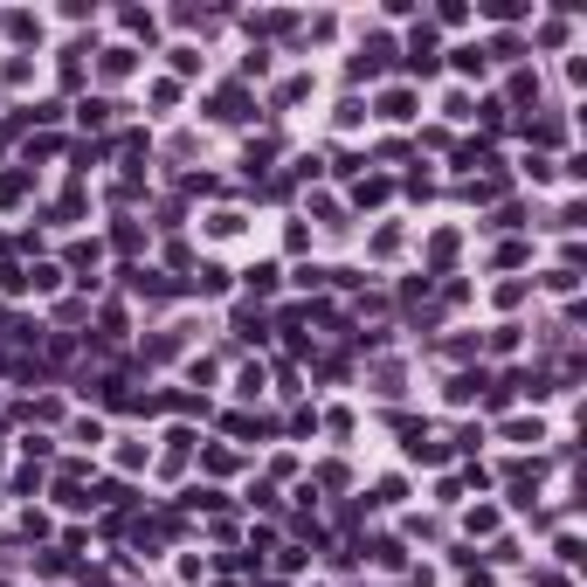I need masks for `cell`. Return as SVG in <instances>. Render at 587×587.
Listing matches in <instances>:
<instances>
[{"label":"cell","instance_id":"2","mask_svg":"<svg viewBox=\"0 0 587 587\" xmlns=\"http://www.w3.org/2000/svg\"><path fill=\"white\" fill-rule=\"evenodd\" d=\"M214 118H221V125H242V118H249V90H221V97H214Z\"/></svg>","mask_w":587,"mask_h":587},{"label":"cell","instance_id":"14","mask_svg":"<svg viewBox=\"0 0 587 587\" xmlns=\"http://www.w3.org/2000/svg\"><path fill=\"white\" fill-rule=\"evenodd\" d=\"M387 194H394V187H387V180H374V173H367V180H360V208H380V201H387Z\"/></svg>","mask_w":587,"mask_h":587},{"label":"cell","instance_id":"6","mask_svg":"<svg viewBox=\"0 0 587 587\" xmlns=\"http://www.w3.org/2000/svg\"><path fill=\"white\" fill-rule=\"evenodd\" d=\"M173 284H166L160 269H132V297H166Z\"/></svg>","mask_w":587,"mask_h":587},{"label":"cell","instance_id":"18","mask_svg":"<svg viewBox=\"0 0 587 587\" xmlns=\"http://www.w3.org/2000/svg\"><path fill=\"white\" fill-rule=\"evenodd\" d=\"M297 97H311V77H291L284 90H277V104H297Z\"/></svg>","mask_w":587,"mask_h":587},{"label":"cell","instance_id":"15","mask_svg":"<svg viewBox=\"0 0 587 587\" xmlns=\"http://www.w3.org/2000/svg\"><path fill=\"white\" fill-rule=\"evenodd\" d=\"M470 533H484V539L498 533V505H477V511H470Z\"/></svg>","mask_w":587,"mask_h":587},{"label":"cell","instance_id":"23","mask_svg":"<svg viewBox=\"0 0 587 587\" xmlns=\"http://www.w3.org/2000/svg\"><path fill=\"white\" fill-rule=\"evenodd\" d=\"M374 380H380V394H401V367H394V360H380Z\"/></svg>","mask_w":587,"mask_h":587},{"label":"cell","instance_id":"12","mask_svg":"<svg viewBox=\"0 0 587 587\" xmlns=\"http://www.w3.org/2000/svg\"><path fill=\"white\" fill-rule=\"evenodd\" d=\"M525 132H533L539 145H560V138H566V125H560V118H539V125H525Z\"/></svg>","mask_w":587,"mask_h":587},{"label":"cell","instance_id":"4","mask_svg":"<svg viewBox=\"0 0 587 587\" xmlns=\"http://www.w3.org/2000/svg\"><path fill=\"white\" fill-rule=\"evenodd\" d=\"M456 263V228H435L428 236V269H450Z\"/></svg>","mask_w":587,"mask_h":587},{"label":"cell","instance_id":"20","mask_svg":"<svg viewBox=\"0 0 587 587\" xmlns=\"http://www.w3.org/2000/svg\"><path fill=\"white\" fill-rule=\"evenodd\" d=\"M325 435H352V408H332V415H325Z\"/></svg>","mask_w":587,"mask_h":587},{"label":"cell","instance_id":"11","mask_svg":"<svg viewBox=\"0 0 587 587\" xmlns=\"http://www.w3.org/2000/svg\"><path fill=\"white\" fill-rule=\"evenodd\" d=\"M55 284H62V269H55V263H35V269H28V291H55Z\"/></svg>","mask_w":587,"mask_h":587},{"label":"cell","instance_id":"5","mask_svg":"<svg viewBox=\"0 0 587 587\" xmlns=\"http://www.w3.org/2000/svg\"><path fill=\"white\" fill-rule=\"evenodd\" d=\"M97 70H104V83H125V77H132V49H104Z\"/></svg>","mask_w":587,"mask_h":587},{"label":"cell","instance_id":"19","mask_svg":"<svg viewBox=\"0 0 587 587\" xmlns=\"http://www.w3.org/2000/svg\"><path fill=\"white\" fill-rule=\"evenodd\" d=\"M97 256H104L97 242H77V249H70V263H77V269H97Z\"/></svg>","mask_w":587,"mask_h":587},{"label":"cell","instance_id":"21","mask_svg":"<svg viewBox=\"0 0 587 587\" xmlns=\"http://www.w3.org/2000/svg\"><path fill=\"white\" fill-rule=\"evenodd\" d=\"M118 470H145V442H125V450H118Z\"/></svg>","mask_w":587,"mask_h":587},{"label":"cell","instance_id":"24","mask_svg":"<svg viewBox=\"0 0 587 587\" xmlns=\"http://www.w3.org/2000/svg\"><path fill=\"white\" fill-rule=\"evenodd\" d=\"M374 560H380V566H401V560H408V553H401L394 539H374Z\"/></svg>","mask_w":587,"mask_h":587},{"label":"cell","instance_id":"3","mask_svg":"<svg viewBox=\"0 0 587 587\" xmlns=\"http://www.w3.org/2000/svg\"><path fill=\"white\" fill-rule=\"evenodd\" d=\"M484 387H491V374H484V367H477V374H456V380H450V401H456V408H470Z\"/></svg>","mask_w":587,"mask_h":587},{"label":"cell","instance_id":"9","mask_svg":"<svg viewBox=\"0 0 587 587\" xmlns=\"http://www.w3.org/2000/svg\"><path fill=\"white\" fill-rule=\"evenodd\" d=\"M450 62H456V77H484V62H491V55H484V49H456Z\"/></svg>","mask_w":587,"mask_h":587},{"label":"cell","instance_id":"17","mask_svg":"<svg viewBox=\"0 0 587 587\" xmlns=\"http://www.w3.org/2000/svg\"><path fill=\"white\" fill-rule=\"evenodd\" d=\"M505 435H511V442H546V428H539V422H505Z\"/></svg>","mask_w":587,"mask_h":587},{"label":"cell","instance_id":"13","mask_svg":"<svg viewBox=\"0 0 587 587\" xmlns=\"http://www.w3.org/2000/svg\"><path fill=\"white\" fill-rule=\"evenodd\" d=\"M7 35H14V42H35V35H42V21H35V14H7Z\"/></svg>","mask_w":587,"mask_h":587},{"label":"cell","instance_id":"16","mask_svg":"<svg viewBox=\"0 0 587 587\" xmlns=\"http://www.w3.org/2000/svg\"><path fill=\"white\" fill-rule=\"evenodd\" d=\"M249 291H256V297H269V291H277V269H269V263H256V269H249Z\"/></svg>","mask_w":587,"mask_h":587},{"label":"cell","instance_id":"1","mask_svg":"<svg viewBox=\"0 0 587 587\" xmlns=\"http://www.w3.org/2000/svg\"><path fill=\"white\" fill-rule=\"evenodd\" d=\"M387 55H394V42H387V35H374V42H367V49L352 55V83L380 77V70H387Z\"/></svg>","mask_w":587,"mask_h":587},{"label":"cell","instance_id":"7","mask_svg":"<svg viewBox=\"0 0 587 587\" xmlns=\"http://www.w3.org/2000/svg\"><path fill=\"white\" fill-rule=\"evenodd\" d=\"M14 201H28V173H0V208H14Z\"/></svg>","mask_w":587,"mask_h":587},{"label":"cell","instance_id":"8","mask_svg":"<svg viewBox=\"0 0 587 587\" xmlns=\"http://www.w3.org/2000/svg\"><path fill=\"white\" fill-rule=\"evenodd\" d=\"M194 291L221 297V291H228V269H221V263H208V269H201V277H194Z\"/></svg>","mask_w":587,"mask_h":587},{"label":"cell","instance_id":"10","mask_svg":"<svg viewBox=\"0 0 587 587\" xmlns=\"http://www.w3.org/2000/svg\"><path fill=\"white\" fill-rule=\"evenodd\" d=\"M408 111H415V97H408V90H387V97H380V118H394V125L408 118Z\"/></svg>","mask_w":587,"mask_h":587},{"label":"cell","instance_id":"22","mask_svg":"<svg viewBox=\"0 0 587 587\" xmlns=\"http://www.w3.org/2000/svg\"><path fill=\"white\" fill-rule=\"evenodd\" d=\"M304 560H311L304 546H284V553H277V566H284V574H304Z\"/></svg>","mask_w":587,"mask_h":587}]
</instances>
